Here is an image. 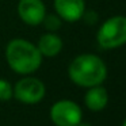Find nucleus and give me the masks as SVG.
<instances>
[{
	"label": "nucleus",
	"instance_id": "ddd939ff",
	"mask_svg": "<svg viewBox=\"0 0 126 126\" xmlns=\"http://www.w3.org/2000/svg\"><path fill=\"white\" fill-rule=\"evenodd\" d=\"M77 126H91V125H90V123H81V122H80Z\"/></svg>",
	"mask_w": 126,
	"mask_h": 126
},
{
	"label": "nucleus",
	"instance_id": "f03ea898",
	"mask_svg": "<svg viewBox=\"0 0 126 126\" xmlns=\"http://www.w3.org/2000/svg\"><path fill=\"white\" fill-rule=\"evenodd\" d=\"M6 60L14 72L19 75H30L41 66L42 54L33 42L15 38L6 46Z\"/></svg>",
	"mask_w": 126,
	"mask_h": 126
},
{
	"label": "nucleus",
	"instance_id": "6e6552de",
	"mask_svg": "<svg viewBox=\"0 0 126 126\" xmlns=\"http://www.w3.org/2000/svg\"><path fill=\"white\" fill-rule=\"evenodd\" d=\"M63 46L64 42L61 39V37L57 35L56 33H50V31L46 34H42L38 41V45H37L42 57H49V58L60 54V52L63 50Z\"/></svg>",
	"mask_w": 126,
	"mask_h": 126
},
{
	"label": "nucleus",
	"instance_id": "f8f14e48",
	"mask_svg": "<svg viewBox=\"0 0 126 126\" xmlns=\"http://www.w3.org/2000/svg\"><path fill=\"white\" fill-rule=\"evenodd\" d=\"M81 19H84L85 22L90 23V25H95L96 20H98V14H96L95 11H92V10H90V11H84Z\"/></svg>",
	"mask_w": 126,
	"mask_h": 126
},
{
	"label": "nucleus",
	"instance_id": "20e7f679",
	"mask_svg": "<svg viewBox=\"0 0 126 126\" xmlns=\"http://www.w3.org/2000/svg\"><path fill=\"white\" fill-rule=\"evenodd\" d=\"M81 117V109L73 100H58L50 109V119L56 126H77Z\"/></svg>",
	"mask_w": 126,
	"mask_h": 126
},
{
	"label": "nucleus",
	"instance_id": "4468645a",
	"mask_svg": "<svg viewBox=\"0 0 126 126\" xmlns=\"http://www.w3.org/2000/svg\"><path fill=\"white\" fill-rule=\"evenodd\" d=\"M122 126H126V119L123 121V123H122Z\"/></svg>",
	"mask_w": 126,
	"mask_h": 126
},
{
	"label": "nucleus",
	"instance_id": "7ed1b4c3",
	"mask_svg": "<svg viewBox=\"0 0 126 126\" xmlns=\"http://www.w3.org/2000/svg\"><path fill=\"white\" fill-rule=\"evenodd\" d=\"M96 41L103 49H117L126 44V16L115 15L106 19L99 27Z\"/></svg>",
	"mask_w": 126,
	"mask_h": 126
},
{
	"label": "nucleus",
	"instance_id": "f257e3e1",
	"mask_svg": "<svg viewBox=\"0 0 126 126\" xmlns=\"http://www.w3.org/2000/svg\"><path fill=\"white\" fill-rule=\"evenodd\" d=\"M69 79L76 85L90 88L99 85L107 77V66L99 56L92 53L76 56L68 68Z\"/></svg>",
	"mask_w": 126,
	"mask_h": 126
},
{
	"label": "nucleus",
	"instance_id": "1a4fd4ad",
	"mask_svg": "<svg viewBox=\"0 0 126 126\" xmlns=\"http://www.w3.org/2000/svg\"><path fill=\"white\" fill-rule=\"evenodd\" d=\"M84 103L91 111H102L109 103V92L102 84L90 87L84 96Z\"/></svg>",
	"mask_w": 126,
	"mask_h": 126
},
{
	"label": "nucleus",
	"instance_id": "9d476101",
	"mask_svg": "<svg viewBox=\"0 0 126 126\" xmlns=\"http://www.w3.org/2000/svg\"><path fill=\"white\" fill-rule=\"evenodd\" d=\"M41 25H44V27L50 33H56L57 30H60L63 26V19L58 16L57 14H46L42 20Z\"/></svg>",
	"mask_w": 126,
	"mask_h": 126
},
{
	"label": "nucleus",
	"instance_id": "9b49d317",
	"mask_svg": "<svg viewBox=\"0 0 126 126\" xmlns=\"http://www.w3.org/2000/svg\"><path fill=\"white\" fill-rule=\"evenodd\" d=\"M14 96V87L6 79H0V102H7Z\"/></svg>",
	"mask_w": 126,
	"mask_h": 126
},
{
	"label": "nucleus",
	"instance_id": "423d86ee",
	"mask_svg": "<svg viewBox=\"0 0 126 126\" xmlns=\"http://www.w3.org/2000/svg\"><path fill=\"white\" fill-rule=\"evenodd\" d=\"M18 15L29 26H38L46 15V7L42 0H19Z\"/></svg>",
	"mask_w": 126,
	"mask_h": 126
},
{
	"label": "nucleus",
	"instance_id": "0eeeda50",
	"mask_svg": "<svg viewBox=\"0 0 126 126\" xmlns=\"http://www.w3.org/2000/svg\"><path fill=\"white\" fill-rule=\"evenodd\" d=\"M56 14L65 22H77L85 11L84 0H53Z\"/></svg>",
	"mask_w": 126,
	"mask_h": 126
},
{
	"label": "nucleus",
	"instance_id": "39448f33",
	"mask_svg": "<svg viewBox=\"0 0 126 126\" xmlns=\"http://www.w3.org/2000/svg\"><path fill=\"white\" fill-rule=\"evenodd\" d=\"M46 94L45 84L37 77H23L15 84L14 96L25 104H35L44 99Z\"/></svg>",
	"mask_w": 126,
	"mask_h": 126
}]
</instances>
